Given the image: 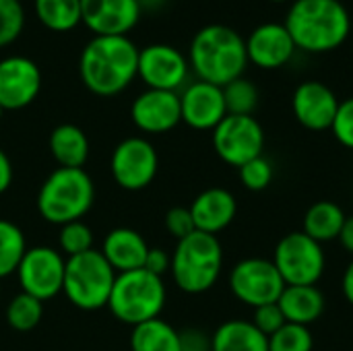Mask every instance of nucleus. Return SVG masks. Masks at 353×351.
<instances>
[{
    "mask_svg": "<svg viewBox=\"0 0 353 351\" xmlns=\"http://www.w3.org/2000/svg\"><path fill=\"white\" fill-rule=\"evenodd\" d=\"M139 48L128 35H93L79 56L83 85L99 97L120 95L137 79Z\"/></svg>",
    "mask_w": 353,
    "mask_h": 351,
    "instance_id": "1",
    "label": "nucleus"
},
{
    "mask_svg": "<svg viewBox=\"0 0 353 351\" xmlns=\"http://www.w3.org/2000/svg\"><path fill=\"white\" fill-rule=\"evenodd\" d=\"M298 50L327 54L352 33V14L341 0H294L283 23Z\"/></svg>",
    "mask_w": 353,
    "mask_h": 351,
    "instance_id": "2",
    "label": "nucleus"
},
{
    "mask_svg": "<svg viewBox=\"0 0 353 351\" xmlns=\"http://www.w3.org/2000/svg\"><path fill=\"white\" fill-rule=\"evenodd\" d=\"M188 64L199 81L225 87L240 79L248 66L246 39L230 25H205L190 41Z\"/></svg>",
    "mask_w": 353,
    "mask_h": 351,
    "instance_id": "3",
    "label": "nucleus"
},
{
    "mask_svg": "<svg viewBox=\"0 0 353 351\" xmlns=\"http://www.w3.org/2000/svg\"><path fill=\"white\" fill-rule=\"evenodd\" d=\"M223 248L217 236L192 232L178 240L172 252V279L178 290L190 296L209 292L221 275Z\"/></svg>",
    "mask_w": 353,
    "mask_h": 351,
    "instance_id": "4",
    "label": "nucleus"
},
{
    "mask_svg": "<svg viewBox=\"0 0 353 351\" xmlns=\"http://www.w3.org/2000/svg\"><path fill=\"white\" fill-rule=\"evenodd\" d=\"M95 201V184L85 170L56 168L39 186L37 213L52 225L83 219Z\"/></svg>",
    "mask_w": 353,
    "mask_h": 351,
    "instance_id": "5",
    "label": "nucleus"
},
{
    "mask_svg": "<svg viewBox=\"0 0 353 351\" xmlns=\"http://www.w3.org/2000/svg\"><path fill=\"white\" fill-rule=\"evenodd\" d=\"M168 292L161 277L147 269L118 273L108 308L124 325L137 327L141 323L159 319L165 308Z\"/></svg>",
    "mask_w": 353,
    "mask_h": 351,
    "instance_id": "6",
    "label": "nucleus"
},
{
    "mask_svg": "<svg viewBox=\"0 0 353 351\" xmlns=\"http://www.w3.org/2000/svg\"><path fill=\"white\" fill-rule=\"evenodd\" d=\"M116 275L99 250H87L66 259L62 294L72 306L87 312L108 308Z\"/></svg>",
    "mask_w": 353,
    "mask_h": 351,
    "instance_id": "7",
    "label": "nucleus"
},
{
    "mask_svg": "<svg viewBox=\"0 0 353 351\" xmlns=\"http://www.w3.org/2000/svg\"><path fill=\"white\" fill-rule=\"evenodd\" d=\"M273 265L285 285H316L325 275L327 257L323 244L304 232H292L277 242Z\"/></svg>",
    "mask_w": 353,
    "mask_h": 351,
    "instance_id": "8",
    "label": "nucleus"
},
{
    "mask_svg": "<svg viewBox=\"0 0 353 351\" xmlns=\"http://www.w3.org/2000/svg\"><path fill=\"white\" fill-rule=\"evenodd\" d=\"M228 281L234 298L252 310L265 304H275L285 290V283L273 261L261 257H250L236 263Z\"/></svg>",
    "mask_w": 353,
    "mask_h": 351,
    "instance_id": "9",
    "label": "nucleus"
},
{
    "mask_svg": "<svg viewBox=\"0 0 353 351\" xmlns=\"http://www.w3.org/2000/svg\"><path fill=\"white\" fill-rule=\"evenodd\" d=\"M211 132L217 157L232 168H240L263 155L265 130L254 116L228 114Z\"/></svg>",
    "mask_w": 353,
    "mask_h": 351,
    "instance_id": "10",
    "label": "nucleus"
},
{
    "mask_svg": "<svg viewBox=\"0 0 353 351\" xmlns=\"http://www.w3.org/2000/svg\"><path fill=\"white\" fill-rule=\"evenodd\" d=\"M159 155L153 143L145 137H128L120 141L110 157L114 182L130 192L145 190L157 176Z\"/></svg>",
    "mask_w": 353,
    "mask_h": 351,
    "instance_id": "11",
    "label": "nucleus"
},
{
    "mask_svg": "<svg viewBox=\"0 0 353 351\" xmlns=\"http://www.w3.org/2000/svg\"><path fill=\"white\" fill-rule=\"evenodd\" d=\"M137 77L147 85V89L159 91H180L188 85L190 64L188 56L182 54L176 46L155 41L145 48H139Z\"/></svg>",
    "mask_w": 353,
    "mask_h": 351,
    "instance_id": "12",
    "label": "nucleus"
},
{
    "mask_svg": "<svg viewBox=\"0 0 353 351\" xmlns=\"http://www.w3.org/2000/svg\"><path fill=\"white\" fill-rule=\"evenodd\" d=\"M64 269H66V259L58 248L33 246L27 248L17 269V277L25 294L37 298L39 302H46L62 294Z\"/></svg>",
    "mask_w": 353,
    "mask_h": 351,
    "instance_id": "13",
    "label": "nucleus"
},
{
    "mask_svg": "<svg viewBox=\"0 0 353 351\" xmlns=\"http://www.w3.org/2000/svg\"><path fill=\"white\" fill-rule=\"evenodd\" d=\"M41 91V70L29 56H6L0 60V108L6 112L31 106Z\"/></svg>",
    "mask_w": 353,
    "mask_h": 351,
    "instance_id": "14",
    "label": "nucleus"
},
{
    "mask_svg": "<svg viewBox=\"0 0 353 351\" xmlns=\"http://www.w3.org/2000/svg\"><path fill=\"white\" fill-rule=\"evenodd\" d=\"M132 124L145 134H163L182 122L180 93L145 89L130 106Z\"/></svg>",
    "mask_w": 353,
    "mask_h": 351,
    "instance_id": "15",
    "label": "nucleus"
},
{
    "mask_svg": "<svg viewBox=\"0 0 353 351\" xmlns=\"http://www.w3.org/2000/svg\"><path fill=\"white\" fill-rule=\"evenodd\" d=\"M292 110L306 130L323 132L331 130L339 110V99L329 85L321 81H304L292 95Z\"/></svg>",
    "mask_w": 353,
    "mask_h": 351,
    "instance_id": "16",
    "label": "nucleus"
},
{
    "mask_svg": "<svg viewBox=\"0 0 353 351\" xmlns=\"http://www.w3.org/2000/svg\"><path fill=\"white\" fill-rule=\"evenodd\" d=\"M141 14L137 0H81V23L93 35H128Z\"/></svg>",
    "mask_w": 353,
    "mask_h": 351,
    "instance_id": "17",
    "label": "nucleus"
},
{
    "mask_svg": "<svg viewBox=\"0 0 353 351\" xmlns=\"http://www.w3.org/2000/svg\"><path fill=\"white\" fill-rule=\"evenodd\" d=\"M180 110H182V122L188 124L190 128L213 130L228 116L223 89L213 83H205L196 79L182 89Z\"/></svg>",
    "mask_w": 353,
    "mask_h": 351,
    "instance_id": "18",
    "label": "nucleus"
},
{
    "mask_svg": "<svg viewBox=\"0 0 353 351\" xmlns=\"http://www.w3.org/2000/svg\"><path fill=\"white\" fill-rule=\"evenodd\" d=\"M296 52L298 48L283 23H263L246 37L248 64L263 70H277L285 66L292 62Z\"/></svg>",
    "mask_w": 353,
    "mask_h": 351,
    "instance_id": "19",
    "label": "nucleus"
},
{
    "mask_svg": "<svg viewBox=\"0 0 353 351\" xmlns=\"http://www.w3.org/2000/svg\"><path fill=\"white\" fill-rule=\"evenodd\" d=\"M196 232H205L217 236L219 232L228 230L238 215V201L225 188H207L203 190L192 205L188 207Z\"/></svg>",
    "mask_w": 353,
    "mask_h": 351,
    "instance_id": "20",
    "label": "nucleus"
},
{
    "mask_svg": "<svg viewBox=\"0 0 353 351\" xmlns=\"http://www.w3.org/2000/svg\"><path fill=\"white\" fill-rule=\"evenodd\" d=\"M99 252L116 273H128L145 267L149 244L143 238V234H139L137 230L116 228L105 234Z\"/></svg>",
    "mask_w": 353,
    "mask_h": 351,
    "instance_id": "21",
    "label": "nucleus"
},
{
    "mask_svg": "<svg viewBox=\"0 0 353 351\" xmlns=\"http://www.w3.org/2000/svg\"><path fill=\"white\" fill-rule=\"evenodd\" d=\"M277 306L281 308L285 323L310 327L323 317L327 300L316 285H285Z\"/></svg>",
    "mask_w": 353,
    "mask_h": 351,
    "instance_id": "22",
    "label": "nucleus"
},
{
    "mask_svg": "<svg viewBox=\"0 0 353 351\" xmlns=\"http://www.w3.org/2000/svg\"><path fill=\"white\" fill-rule=\"evenodd\" d=\"M48 147H50V153H52L54 161L58 163V168L83 170L89 159V153H91L89 139H87L85 130L79 128L77 124L56 126L48 139Z\"/></svg>",
    "mask_w": 353,
    "mask_h": 351,
    "instance_id": "23",
    "label": "nucleus"
},
{
    "mask_svg": "<svg viewBox=\"0 0 353 351\" xmlns=\"http://www.w3.org/2000/svg\"><path fill=\"white\" fill-rule=\"evenodd\" d=\"M211 351H269V337L263 335L252 321H225L209 341Z\"/></svg>",
    "mask_w": 353,
    "mask_h": 351,
    "instance_id": "24",
    "label": "nucleus"
},
{
    "mask_svg": "<svg viewBox=\"0 0 353 351\" xmlns=\"http://www.w3.org/2000/svg\"><path fill=\"white\" fill-rule=\"evenodd\" d=\"M347 215L345 211L333 201H319L314 203L304 215V234L316 240L319 244H327L339 240Z\"/></svg>",
    "mask_w": 353,
    "mask_h": 351,
    "instance_id": "25",
    "label": "nucleus"
},
{
    "mask_svg": "<svg viewBox=\"0 0 353 351\" xmlns=\"http://www.w3.org/2000/svg\"><path fill=\"white\" fill-rule=\"evenodd\" d=\"M132 351H184L182 333L176 331L163 319H153L132 327L130 335Z\"/></svg>",
    "mask_w": 353,
    "mask_h": 351,
    "instance_id": "26",
    "label": "nucleus"
},
{
    "mask_svg": "<svg viewBox=\"0 0 353 351\" xmlns=\"http://www.w3.org/2000/svg\"><path fill=\"white\" fill-rule=\"evenodd\" d=\"M37 21L54 33H68L81 25V0H33Z\"/></svg>",
    "mask_w": 353,
    "mask_h": 351,
    "instance_id": "27",
    "label": "nucleus"
},
{
    "mask_svg": "<svg viewBox=\"0 0 353 351\" xmlns=\"http://www.w3.org/2000/svg\"><path fill=\"white\" fill-rule=\"evenodd\" d=\"M25 252L27 240L23 230L8 219H0V279L17 273Z\"/></svg>",
    "mask_w": 353,
    "mask_h": 351,
    "instance_id": "28",
    "label": "nucleus"
},
{
    "mask_svg": "<svg viewBox=\"0 0 353 351\" xmlns=\"http://www.w3.org/2000/svg\"><path fill=\"white\" fill-rule=\"evenodd\" d=\"M41 317H43V302H39L37 298L25 292L17 294L6 306V323L10 329L19 333L33 331L39 325Z\"/></svg>",
    "mask_w": 353,
    "mask_h": 351,
    "instance_id": "29",
    "label": "nucleus"
},
{
    "mask_svg": "<svg viewBox=\"0 0 353 351\" xmlns=\"http://www.w3.org/2000/svg\"><path fill=\"white\" fill-rule=\"evenodd\" d=\"M223 89V99L228 114L234 116H254V110L259 106V89L250 79H234Z\"/></svg>",
    "mask_w": 353,
    "mask_h": 351,
    "instance_id": "30",
    "label": "nucleus"
},
{
    "mask_svg": "<svg viewBox=\"0 0 353 351\" xmlns=\"http://www.w3.org/2000/svg\"><path fill=\"white\" fill-rule=\"evenodd\" d=\"M58 250L64 254V259H70V257L83 254L87 250H93V232H91V228L83 219L60 225Z\"/></svg>",
    "mask_w": 353,
    "mask_h": 351,
    "instance_id": "31",
    "label": "nucleus"
},
{
    "mask_svg": "<svg viewBox=\"0 0 353 351\" xmlns=\"http://www.w3.org/2000/svg\"><path fill=\"white\" fill-rule=\"evenodd\" d=\"M314 337L308 327L285 323L269 337V351H312Z\"/></svg>",
    "mask_w": 353,
    "mask_h": 351,
    "instance_id": "32",
    "label": "nucleus"
},
{
    "mask_svg": "<svg viewBox=\"0 0 353 351\" xmlns=\"http://www.w3.org/2000/svg\"><path fill=\"white\" fill-rule=\"evenodd\" d=\"M25 21L27 17L21 0H0V50L21 37Z\"/></svg>",
    "mask_w": 353,
    "mask_h": 351,
    "instance_id": "33",
    "label": "nucleus"
},
{
    "mask_svg": "<svg viewBox=\"0 0 353 351\" xmlns=\"http://www.w3.org/2000/svg\"><path fill=\"white\" fill-rule=\"evenodd\" d=\"M238 176H240V182L246 190L261 192V190L271 186L275 170H273V163L265 155H261V157H254V159L246 161L244 166H240Z\"/></svg>",
    "mask_w": 353,
    "mask_h": 351,
    "instance_id": "34",
    "label": "nucleus"
},
{
    "mask_svg": "<svg viewBox=\"0 0 353 351\" xmlns=\"http://www.w3.org/2000/svg\"><path fill=\"white\" fill-rule=\"evenodd\" d=\"M331 132L339 141V145H343L345 149H353V97L339 101Z\"/></svg>",
    "mask_w": 353,
    "mask_h": 351,
    "instance_id": "35",
    "label": "nucleus"
},
{
    "mask_svg": "<svg viewBox=\"0 0 353 351\" xmlns=\"http://www.w3.org/2000/svg\"><path fill=\"white\" fill-rule=\"evenodd\" d=\"M252 325L267 337H271L273 333H277L283 325H285V317L281 312V308L275 304H265V306H259L254 308V314H252Z\"/></svg>",
    "mask_w": 353,
    "mask_h": 351,
    "instance_id": "36",
    "label": "nucleus"
},
{
    "mask_svg": "<svg viewBox=\"0 0 353 351\" xmlns=\"http://www.w3.org/2000/svg\"><path fill=\"white\" fill-rule=\"evenodd\" d=\"M165 230L176 240H182V238L190 236L192 232H196L194 221H192V215H190V209H186V207H174V209H170L165 213Z\"/></svg>",
    "mask_w": 353,
    "mask_h": 351,
    "instance_id": "37",
    "label": "nucleus"
},
{
    "mask_svg": "<svg viewBox=\"0 0 353 351\" xmlns=\"http://www.w3.org/2000/svg\"><path fill=\"white\" fill-rule=\"evenodd\" d=\"M170 267H172V254H168L163 248H149L143 269H147L149 273L161 277L163 273L170 271Z\"/></svg>",
    "mask_w": 353,
    "mask_h": 351,
    "instance_id": "38",
    "label": "nucleus"
},
{
    "mask_svg": "<svg viewBox=\"0 0 353 351\" xmlns=\"http://www.w3.org/2000/svg\"><path fill=\"white\" fill-rule=\"evenodd\" d=\"M12 176H14V172H12L10 157L0 149V194H4V192L10 188V184H12Z\"/></svg>",
    "mask_w": 353,
    "mask_h": 351,
    "instance_id": "39",
    "label": "nucleus"
},
{
    "mask_svg": "<svg viewBox=\"0 0 353 351\" xmlns=\"http://www.w3.org/2000/svg\"><path fill=\"white\" fill-rule=\"evenodd\" d=\"M339 242H341V246L345 248V252H350L353 257V215L345 219L343 230H341V234H339Z\"/></svg>",
    "mask_w": 353,
    "mask_h": 351,
    "instance_id": "40",
    "label": "nucleus"
},
{
    "mask_svg": "<svg viewBox=\"0 0 353 351\" xmlns=\"http://www.w3.org/2000/svg\"><path fill=\"white\" fill-rule=\"evenodd\" d=\"M341 290H343V296L345 300L353 306V259L350 261V265L345 267L343 271V279H341Z\"/></svg>",
    "mask_w": 353,
    "mask_h": 351,
    "instance_id": "41",
    "label": "nucleus"
},
{
    "mask_svg": "<svg viewBox=\"0 0 353 351\" xmlns=\"http://www.w3.org/2000/svg\"><path fill=\"white\" fill-rule=\"evenodd\" d=\"M139 2V6H141V12H145V10H149V12H159L165 4H168V0H137Z\"/></svg>",
    "mask_w": 353,
    "mask_h": 351,
    "instance_id": "42",
    "label": "nucleus"
},
{
    "mask_svg": "<svg viewBox=\"0 0 353 351\" xmlns=\"http://www.w3.org/2000/svg\"><path fill=\"white\" fill-rule=\"evenodd\" d=\"M184 351H211V348L209 345H203V348H188V350Z\"/></svg>",
    "mask_w": 353,
    "mask_h": 351,
    "instance_id": "43",
    "label": "nucleus"
},
{
    "mask_svg": "<svg viewBox=\"0 0 353 351\" xmlns=\"http://www.w3.org/2000/svg\"><path fill=\"white\" fill-rule=\"evenodd\" d=\"M271 2H277V4H281V2H290V0H271Z\"/></svg>",
    "mask_w": 353,
    "mask_h": 351,
    "instance_id": "44",
    "label": "nucleus"
},
{
    "mask_svg": "<svg viewBox=\"0 0 353 351\" xmlns=\"http://www.w3.org/2000/svg\"><path fill=\"white\" fill-rule=\"evenodd\" d=\"M2 116H4V110L0 108V120H2Z\"/></svg>",
    "mask_w": 353,
    "mask_h": 351,
    "instance_id": "45",
    "label": "nucleus"
},
{
    "mask_svg": "<svg viewBox=\"0 0 353 351\" xmlns=\"http://www.w3.org/2000/svg\"><path fill=\"white\" fill-rule=\"evenodd\" d=\"M0 294H2V288H0Z\"/></svg>",
    "mask_w": 353,
    "mask_h": 351,
    "instance_id": "46",
    "label": "nucleus"
}]
</instances>
